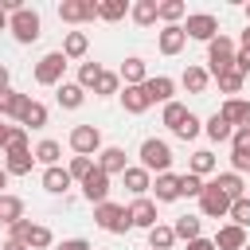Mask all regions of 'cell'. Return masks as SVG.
Masks as SVG:
<instances>
[{"mask_svg":"<svg viewBox=\"0 0 250 250\" xmlns=\"http://www.w3.org/2000/svg\"><path fill=\"white\" fill-rule=\"evenodd\" d=\"M129 16H133V23H141V27L156 23V0H137V4L129 8Z\"/></svg>","mask_w":250,"mask_h":250,"instance_id":"1f68e13d","label":"cell"},{"mask_svg":"<svg viewBox=\"0 0 250 250\" xmlns=\"http://www.w3.org/2000/svg\"><path fill=\"white\" fill-rule=\"evenodd\" d=\"M82 102H86V90L78 82H59V105L62 109H78Z\"/></svg>","mask_w":250,"mask_h":250,"instance_id":"484cf974","label":"cell"},{"mask_svg":"<svg viewBox=\"0 0 250 250\" xmlns=\"http://www.w3.org/2000/svg\"><path fill=\"white\" fill-rule=\"evenodd\" d=\"M98 78H102V62H82V66H78V86H82V90H94Z\"/></svg>","mask_w":250,"mask_h":250,"instance_id":"74e56055","label":"cell"},{"mask_svg":"<svg viewBox=\"0 0 250 250\" xmlns=\"http://www.w3.org/2000/svg\"><path fill=\"white\" fill-rule=\"evenodd\" d=\"M27 102H31V94H20V90H0V117H23V109H27Z\"/></svg>","mask_w":250,"mask_h":250,"instance_id":"5bb4252c","label":"cell"},{"mask_svg":"<svg viewBox=\"0 0 250 250\" xmlns=\"http://www.w3.org/2000/svg\"><path fill=\"white\" fill-rule=\"evenodd\" d=\"M246 20H250V4H246Z\"/></svg>","mask_w":250,"mask_h":250,"instance_id":"6f0895ef","label":"cell"},{"mask_svg":"<svg viewBox=\"0 0 250 250\" xmlns=\"http://www.w3.org/2000/svg\"><path fill=\"white\" fill-rule=\"evenodd\" d=\"M184 12H188V8H184V0H160V4H156V20H164V27H168V23H176Z\"/></svg>","mask_w":250,"mask_h":250,"instance_id":"d6a6232c","label":"cell"},{"mask_svg":"<svg viewBox=\"0 0 250 250\" xmlns=\"http://www.w3.org/2000/svg\"><path fill=\"white\" fill-rule=\"evenodd\" d=\"M98 168H102L105 176H113V172H125V168H129V164H125V148H117V145L102 148V152H98Z\"/></svg>","mask_w":250,"mask_h":250,"instance_id":"d6986e66","label":"cell"},{"mask_svg":"<svg viewBox=\"0 0 250 250\" xmlns=\"http://www.w3.org/2000/svg\"><path fill=\"white\" fill-rule=\"evenodd\" d=\"M211 242H215V250H242L246 246V230L234 227V223H227V227H219V234Z\"/></svg>","mask_w":250,"mask_h":250,"instance_id":"e0dca14e","label":"cell"},{"mask_svg":"<svg viewBox=\"0 0 250 250\" xmlns=\"http://www.w3.org/2000/svg\"><path fill=\"white\" fill-rule=\"evenodd\" d=\"M59 152H62V148H59V141H39L35 160H39V164H47V168H55V164H59Z\"/></svg>","mask_w":250,"mask_h":250,"instance_id":"ab89813d","label":"cell"},{"mask_svg":"<svg viewBox=\"0 0 250 250\" xmlns=\"http://www.w3.org/2000/svg\"><path fill=\"white\" fill-rule=\"evenodd\" d=\"M94 223L102 227V230H109V234H125L129 230V211L121 207V203H98L94 207Z\"/></svg>","mask_w":250,"mask_h":250,"instance_id":"277c9868","label":"cell"},{"mask_svg":"<svg viewBox=\"0 0 250 250\" xmlns=\"http://www.w3.org/2000/svg\"><path fill=\"white\" fill-rule=\"evenodd\" d=\"M184 35H188V39H199V43H211V39L219 35V20H215L211 12H195V16H188Z\"/></svg>","mask_w":250,"mask_h":250,"instance_id":"9c48e42d","label":"cell"},{"mask_svg":"<svg viewBox=\"0 0 250 250\" xmlns=\"http://www.w3.org/2000/svg\"><path fill=\"white\" fill-rule=\"evenodd\" d=\"M180 82H184V90H188V94H203V90H207V82H211V74H207L203 66H188Z\"/></svg>","mask_w":250,"mask_h":250,"instance_id":"4316f807","label":"cell"},{"mask_svg":"<svg viewBox=\"0 0 250 250\" xmlns=\"http://www.w3.org/2000/svg\"><path fill=\"white\" fill-rule=\"evenodd\" d=\"M215 188H219L230 203H234V199H242V176H238V172H223V176L215 180Z\"/></svg>","mask_w":250,"mask_h":250,"instance_id":"4dcf8cb0","label":"cell"},{"mask_svg":"<svg viewBox=\"0 0 250 250\" xmlns=\"http://www.w3.org/2000/svg\"><path fill=\"white\" fill-rule=\"evenodd\" d=\"M148 250H152V246H148Z\"/></svg>","mask_w":250,"mask_h":250,"instance_id":"91938a15","label":"cell"},{"mask_svg":"<svg viewBox=\"0 0 250 250\" xmlns=\"http://www.w3.org/2000/svg\"><path fill=\"white\" fill-rule=\"evenodd\" d=\"M20 219H23V199L4 191V195H0V223L12 227V223H20Z\"/></svg>","mask_w":250,"mask_h":250,"instance_id":"d4e9b609","label":"cell"},{"mask_svg":"<svg viewBox=\"0 0 250 250\" xmlns=\"http://www.w3.org/2000/svg\"><path fill=\"white\" fill-rule=\"evenodd\" d=\"M55 250H94V246H90L86 238H62V242H59Z\"/></svg>","mask_w":250,"mask_h":250,"instance_id":"c3c4849f","label":"cell"},{"mask_svg":"<svg viewBox=\"0 0 250 250\" xmlns=\"http://www.w3.org/2000/svg\"><path fill=\"white\" fill-rule=\"evenodd\" d=\"M8 31L16 35V43H35L43 35V20L35 8H20L16 16H8Z\"/></svg>","mask_w":250,"mask_h":250,"instance_id":"3957f363","label":"cell"},{"mask_svg":"<svg viewBox=\"0 0 250 250\" xmlns=\"http://www.w3.org/2000/svg\"><path fill=\"white\" fill-rule=\"evenodd\" d=\"M172 234H176V238H184V242H191V238H199V219H195V215H184V219H176V227H172Z\"/></svg>","mask_w":250,"mask_h":250,"instance_id":"8d00e7d4","label":"cell"},{"mask_svg":"<svg viewBox=\"0 0 250 250\" xmlns=\"http://www.w3.org/2000/svg\"><path fill=\"white\" fill-rule=\"evenodd\" d=\"M8 82H12V70L0 62V90H8Z\"/></svg>","mask_w":250,"mask_h":250,"instance_id":"816d5d0a","label":"cell"},{"mask_svg":"<svg viewBox=\"0 0 250 250\" xmlns=\"http://www.w3.org/2000/svg\"><path fill=\"white\" fill-rule=\"evenodd\" d=\"M4 141H8V125H0V148H4Z\"/></svg>","mask_w":250,"mask_h":250,"instance_id":"11a10c76","label":"cell"},{"mask_svg":"<svg viewBox=\"0 0 250 250\" xmlns=\"http://www.w3.org/2000/svg\"><path fill=\"white\" fill-rule=\"evenodd\" d=\"M125 16H129V4L125 0H102L98 4V20H105V23H117Z\"/></svg>","mask_w":250,"mask_h":250,"instance_id":"f1b7e54d","label":"cell"},{"mask_svg":"<svg viewBox=\"0 0 250 250\" xmlns=\"http://www.w3.org/2000/svg\"><path fill=\"white\" fill-rule=\"evenodd\" d=\"M70 148H74L78 156L102 152V129H98V125H74V129H70Z\"/></svg>","mask_w":250,"mask_h":250,"instance_id":"52a82bcc","label":"cell"},{"mask_svg":"<svg viewBox=\"0 0 250 250\" xmlns=\"http://www.w3.org/2000/svg\"><path fill=\"white\" fill-rule=\"evenodd\" d=\"M191 176H207V172H215V152H207V148H199V152H191V168H188Z\"/></svg>","mask_w":250,"mask_h":250,"instance_id":"e575fe53","label":"cell"},{"mask_svg":"<svg viewBox=\"0 0 250 250\" xmlns=\"http://www.w3.org/2000/svg\"><path fill=\"white\" fill-rule=\"evenodd\" d=\"M207 62H211V74H215V78H219V74H227V70L234 66V39L215 35V39L207 43Z\"/></svg>","mask_w":250,"mask_h":250,"instance_id":"5b68a950","label":"cell"},{"mask_svg":"<svg viewBox=\"0 0 250 250\" xmlns=\"http://www.w3.org/2000/svg\"><path fill=\"white\" fill-rule=\"evenodd\" d=\"M4 188H8V172L0 168V195H4Z\"/></svg>","mask_w":250,"mask_h":250,"instance_id":"db71d44e","label":"cell"},{"mask_svg":"<svg viewBox=\"0 0 250 250\" xmlns=\"http://www.w3.org/2000/svg\"><path fill=\"white\" fill-rule=\"evenodd\" d=\"M0 250H27V246H23V242H12V238H8V242H4Z\"/></svg>","mask_w":250,"mask_h":250,"instance_id":"f5cc1de1","label":"cell"},{"mask_svg":"<svg viewBox=\"0 0 250 250\" xmlns=\"http://www.w3.org/2000/svg\"><path fill=\"white\" fill-rule=\"evenodd\" d=\"M203 133H207V137H211L215 145H227V141L234 137V129H230V125H227V121H223L219 113H211V117H207V125H203Z\"/></svg>","mask_w":250,"mask_h":250,"instance_id":"83f0119b","label":"cell"},{"mask_svg":"<svg viewBox=\"0 0 250 250\" xmlns=\"http://www.w3.org/2000/svg\"><path fill=\"white\" fill-rule=\"evenodd\" d=\"M219 90H223V94H238V90H242V74H238V70L219 74Z\"/></svg>","mask_w":250,"mask_h":250,"instance_id":"bcb514c9","label":"cell"},{"mask_svg":"<svg viewBox=\"0 0 250 250\" xmlns=\"http://www.w3.org/2000/svg\"><path fill=\"white\" fill-rule=\"evenodd\" d=\"M188 113H191L188 105H180V102H168V105H164V125L176 133V129L184 125V117H188Z\"/></svg>","mask_w":250,"mask_h":250,"instance_id":"f35d334b","label":"cell"},{"mask_svg":"<svg viewBox=\"0 0 250 250\" xmlns=\"http://www.w3.org/2000/svg\"><path fill=\"white\" fill-rule=\"evenodd\" d=\"M59 20L62 23H90V20H98V0H62Z\"/></svg>","mask_w":250,"mask_h":250,"instance_id":"ba28073f","label":"cell"},{"mask_svg":"<svg viewBox=\"0 0 250 250\" xmlns=\"http://www.w3.org/2000/svg\"><path fill=\"white\" fill-rule=\"evenodd\" d=\"M145 94H148V102H172V94H176V78H168V74H156V78H148L145 82Z\"/></svg>","mask_w":250,"mask_h":250,"instance_id":"2e32d148","label":"cell"},{"mask_svg":"<svg viewBox=\"0 0 250 250\" xmlns=\"http://www.w3.org/2000/svg\"><path fill=\"white\" fill-rule=\"evenodd\" d=\"M227 215L234 219V227H242V230H246V227H250V199H246V195H242V199H234Z\"/></svg>","mask_w":250,"mask_h":250,"instance_id":"b9f144b4","label":"cell"},{"mask_svg":"<svg viewBox=\"0 0 250 250\" xmlns=\"http://www.w3.org/2000/svg\"><path fill=\"white\" fill-rule=\"evenodd\" d=\"M230 70H238V74L246 78V70H250V55H246V51H234V66H230Z\"/></svg>","mask_w":250,"mask_h":250,"instance_id":"681fc988","label":"cell"},{"mask_svg":"<svg viewBox=\"0 0 250 250\" xmlns=\"http://www.w3.org/2000/svg\"><path fill=\"white\" fill-rule=\"evenodd\" d=\"M117 78H121L125 86H145V82H148V66H145V59H137V55H133V59H125Z\"/></svg>","mask_w":250,"mask_h":250,"instance_id":"ac0fdd59","label":"cell"},{"mask_svg":"<svg viewBox=\"0 0 250 250\" xmlns=\"http://www.w3.org/2000/svg\"><path fill=\"white\" fill-rule=\"evenodd\" d=\"M70 184H74V180H70L66 168H59V164H55V168H43V188H47L51 195H62Z\"/></svg>","mask_w":250,"mask_h":250,"instance_id":"44dd1931","label":"cell"},{"mask_svg":"<svg viewBox=\"0 0 250 250\" xmlns=\"http://www.w3.org/2000/svg\"><path fill=\"white\" fill-rule=\"evenodd\" d=\"M152 191H156V203H172V199H180V176H172V172L156 176Z\"/></svg>","mask_w":250,"mask_h":250,"instance_id":"7402d4cb","label":"cell"},{"mask_svg":"<svg viewBox=\"0 0 250 250\" xmlns=\"http://www.w3.org/2000/svg\"><path fill=\"white\" fill-rule=\"evenodd\" d=\"M62 70H66L62 51H47V55L35 62V82H39V86H59V82H62Z\"/></svg>","mask_w":250,"mask_h":250,"instance_id":"8992f818","label":"cell"},{"mask_svg":"<svg viewBox=\"0 0 250 250\" xmlns=\"http://www.w3.org/2000/svg\"><path fill=\"white\" fill-rule=\"evenodd\" d=\"M129 211V227H141V230H152L156 227V203L152 199H133V207H125Z\"/></svg>","mask_w":250,"mask_h":250,"instance_id":"4fadbf2b","label":"cell"},{"mask_svg":"<svg viewBox=\"0 0 250 250\" xmlns=\"http://www.w3.org/2000/svg\"><path fill=\"white\" fill-rule=\"evenodd\" d=\"M219 117H223L230 129H250V102H246V98H227L223 109H219Z\"/></svg>","mask_w":250,"mask_h":250,"instance_id":"8fae6325","label":"cell"},{"mask_svg":"<svg viewBox=\"0 0 250 250\" xmlns=\"http://www.w3.org/2000/svg\"><path fill=\"white\" fill-rule=\"evenodd\" d=\"M199 133H203V125H199V117H195V113H188V117H184V125L176 129V137H180V141H195Z\"/></svg>","mask_w":250,"mask_h":250,"instance_id":"7bdbcfd3","label":"cell"},{"mask_svg":"<svg viewBox=\"0 0 250 250\" xmlns=\"http://www.w3.org/2000/svg\"><path fill=\"white\" fill-rule=\"evenodd\" d=\"M184 43H188V35H184V27H180V23H168V27L156 35L160 55H180V51H184Z\"/></svg>","mask_w":250,"mask_h":250,"instance_id":"9a60e30c","label":"cell"},{"mask_svg":"<svg viewBox=\"0 0 250 250\" xmlns=\"http://www.w3.org/2000/svg\"><path fill=\"white\" fill-rule=\"evenodd\" d=\"M141 168L152 176H164L168 168H172V148H168V141H160V137H148L145 145H141Z\"/></svg>","mask_w":250,"mask_h":250,"instance_id":"6da1fadb","label":"cell"},{"mask_svg":"<svg viewBox=\"0 0 250 250\" xmlns=\"http://www.w3.org/2000/svg\"><path fill=\"white\" fill-rule=\"evenodd\" d=\"M199 211H203L207 219H223V215L230 211V199H227L215 184H203V191H199Z\"/></svg>","mask_w":250,"mask_h":250,"instance_id":"30bf717a","label":"cell"},{"mask_svg":"<svg viewBox=\"0 0 250 250\" xmlns=\"http://www.w3.org/2000/svg\"><path fill=\"white\" fill-rule=\"evenodd\" d=\"M148 242H152V250H168V246L176 242V234H172V227H164V223H156V227L148 230Z\"/></svg>","mask_w":250,"mask_h":250,"instance_id":"60d3db41","label":"cell"},{"mask_svg":"<svg viewBox=\"0 0 250 250\" xmlns=\"http://www.w3.org/2000/svg\"><path fill=\"white\" fill-rule=\"evenodd\" d=\"M82 195H86V199H90L94 207L109 199V176H105V172H102L98 164H94V172H90V176L82 180Z\"/></svg>","mask_w":250,"mask_h":250,"instance_id":"7c38bea8","label":"cell"},{"mask_svg":"<svg viewBox=\"0 0 250 250\" xmlns=\"http://www.w3.org/2000/svg\"><path fill=\"white\" fill-rule=\"evenodd\" d=\"M4 152H8V156H12V152H27V129H23V125H12V129H8Z\"/></svg>","mask_w":250,"mask_h":250,"instance_id":"d590c367","label":"cell"},{"mask_svg":"<svg viewBox=\"0 0 250 250\" xmlns=\"http://www.w3.org/2000/svg\"><path fill=\"white\" fill-rule=\"evenodd\" d=\"M0 31H8V16L4 12H0Z\"/></svg>","mask_w":250,"mask_h":250,"instance_id":"9f6ffc18","label":"cell"},{"mask_svg":"<svg viewBox=\"0 0 250 250\" xmlns=\"http://www.w3.org/2000/svg\"><path fill=\"white\" fill-rule=\"evenodd\" d=\"M20 125H23V129H43V125H47V105H43V102H27Z\"/></svg>","mask_w":250,"mask_h":250,"instance_id":"f546056e","label":"cell"},{"mask_svg":"<svg viewBox=\"0 0 250 250\" xmlns=\"http://www.w3.org/2000/svg\"><path fill=\"white\" fill-rule=\"evenodd\" d=\"M12 234V242H23L27 250H43V246H51L55 238H51V227H43V223H31V219H20V223H12L8 227Z\"/></svg>","mask_w":250,"mask_h":250,"instance_id":"7a4b0ae2","label":"cell"},{"mask_svg":"<svg viewBox=\"0 0 250 250\" xmlns=\"http://www.w3.org/2000/svg\"><path fill=\"white\" fill-rule=\"evenodd\" d=\"M31 164H35V156H31V152H12V156H8V164H4V172H8V176H27V172H31Z\"/></svg>","mask_w":250,"mask_h":250,"instance_id":"836d02e7","label":"cell"},{"mask_svg":"<svg viewBox=\"0 0 250 250\" xmlns=\"http://www.w3.org/2000/svg\"><path fill=\"white\" fill-rule=\"evenodd\" d=\"M117 90H121V78H117L113 70H102V78H98L94 94H117Z\"/></svg>","mask_w":250,"mask_h":250,"instance_id":"ee69618b","label":"cell"},{"mask_svg":"<svg viewBox=\"0 0 250 250\" xmlns=\"http://www.w3.org/2000/svg\"><path fill=\"white\" fill-rule=\"evenodd\" d=\"M66 172H70V180H86V176L94 172V160H90V156H74Z\"/></svg>","mask_w":250,"mask_h":250,"instance_id":"f6af8a7d","label":"cell"},{"mask_svg":"<svg viewBox=\"0 0 250 250\" xmlns=\"http://www.w3.org/2000/svg\"><path fill=\"white\" fill-rule=\"evenodd\" d=\"M188 250H215V242H211V238H191Z\"/></svg>","mask_w":250,"mask_h":250,"instance_id":"f907efd6","label":"cell"},{"mask_svg":"<svg viewBox=\"0 0 250 250\" xmlns=\"http://www.w3.org/2000/svg\"><path fill=\"white\" fill-rule=\"evenodd\" d=\"M121 176H125V188H129V191H133L137 199H141V195H145V191L152 188V176H148V172H145L141 164H137V168H125Z\"/></svg>","mask_w":250,"mask_h":250,"instance_id":"cb8c5ba5","label":"cell"},{"mask_svg":"<svg viewBox=\"0 0 250 250\" xmlns=\"http://www.w3.org/2000/svg\"><path fill=\"white\" fill-rule=\"evenodd\" d=\"M86 51H90L86 31H66V39H62V59H66V62H70V59H86Z\"/></svg>","mask_w":250,"mask_h":250,"instance_id":"ffe728a7","label":"cell"},{"mask_svg":"<svg viewBox=\"0 0 250 250\" xmlns=\"http://www.w3.org/2000/svg\"><path fill=\"white\" fill-rule=\"evenodd\" d=\"M242 250H250V242H246V246H242Z\"/></svg>","mask_w":250,"mask_h":250,"instance_id":"680465c9","label":"cell"},{"mask_svg":"<svg viewBox=\"0 0 250 250\" xmlns=\"http://www.w3.org/2000/svg\"><path fill=\"white\" fill-rule=\"evenodd\" d=\"M199 191H203V180L191 176V172H184V176H180V195H195V199H199Z\"/></svg>","mask_w":250,"mask_h":250,"instance_id":"7dc6e473","label":"cell"},{"mask_svg":"<svg viewBox=\"0 0 250 250\" xmlns=\"http://www.w3.org/2000/svg\"><path fill=\"white\" fill-rule=\"evenodd\" d=\"M121 105H125V113H145L152 102H148L145 86H125V94H121Z\"/></svg>","mask_w":250,"mask_h":250,"instance_id":"603a6c76","label":"cell"}]
</instances>
